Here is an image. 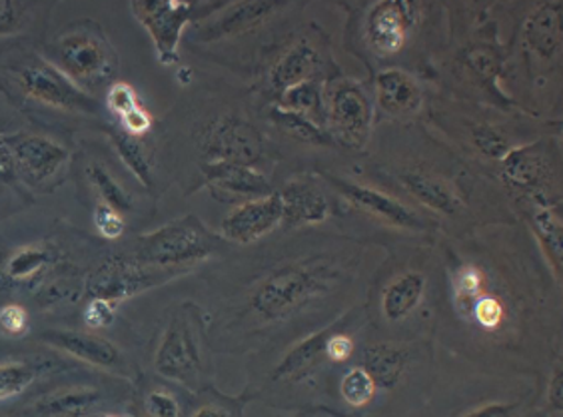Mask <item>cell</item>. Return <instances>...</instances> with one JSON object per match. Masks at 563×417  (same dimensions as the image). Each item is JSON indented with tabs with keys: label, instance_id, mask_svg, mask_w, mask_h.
<instances>
[{
	"label": "cell",
	"instance_id": "1",
	"mask_svg": "<svg viewBox=\"0 0 563 417\" xmlns=\"http://www.w3.org/2000/svg\"><path fill=\"white\" fill-rule=\"evenodd\" d=\"M46 58L78 88L90 95L100 85H107L117 73V54L97 22L80 21L70 24L48 46Z\"/></svg>",
	"mask_w": 563,
	"mask_h": 417
},
{
	"label": "cell",
	"instance_id": "2",
	"mask_svg": "<svg viewBox=\"0 0 563 417\" xmlns=\"http://www.w3.org/2000/svg\"><path fill=\"white\" fill-rule=\"evenodd\" d=\"M224 4L212 2H178V0H141L132 2L134 19L151 34L156 58L163 66L178 65L180 41L190 22L210 19Z\"/></svg>",
	"mask_w": 563,
	"mask_h": 417
},
{
	"label": "cell",
	"instance_id": "3",
	"mask_svg": "<svg viewBox=\"0 0 563 417\" xmlns=\"http://www.w3.org/2000/svg\"><path fill=\"white\" fill-rule=\"evenodd\" d=\"M12 66L24 97L43 107L55 108L68 114H97V100L82 88H78L73 80H68L43 56L26 54Z\"/></svg>",
	"mask_w": 563,
	"mask_h": 417
},
{
	"label": "cell",
	"instance_id": "4",
	"mask_svg": "<svg viewBox=\"0 0 563 417\" xmlns=\"http://www.w3.org/2000/svg\"><path fill=\"white\" fill-rule=\"evenodd\" d=\"M325 130L350 149H364L374 127V102L362 83L336 78L324 85Z\"/></svg>",
	"mask_w": 563,
	"mask_h": 417
},
{
	"label": "cell",
	"instance_id": "5",
	"mask_svg": "<svg viewBox=\"0 0 563 417\" xmlns=\"http://www.w3.org/2000/svg\"><path fill=\"white\" fill-rule=\"evenodd\" d=\"M214 235L195 216H186L139 240V262L158 267H176L200 262L212 254Z\"/></svg>",
	"mask_w": 563,
	"mask_h": 417
},
{
	"label": "cell",
	"instance_id": "6",
	"mask_svg": "<svg viewBox=\"0 0 563 417\" xmlns=\"http://www.w3.org/2000/svg\"><path fill=\"white\" fill-rule=\"evenodd\" d=\"M324 289L316 270L303 266L280 267L252 294V310L268 321L288 318Z\"/></svg>",
	"mask_w": 563,
	"mask_h": 417
},
{
	"label": "cell",
	"instance_id": "7",
	"mask_svg": "<svg viewBox=\"0 0 563 417\" xmlns=\"http://www.w3.org/2000/svg\"><path fill=\"white\" fill-rule=\"evenodd\" d=\"M200 146L207 162H232L254 168L264 156L261 132L236 114L212 120L200 134Z\"/></svg>",
	"mask_w": 563,
	"mask_h": 417
},
{
	"label": "cell",
	"instance_id": "8",
	"mask_svg": "<svg viewBox=\"0 0 563 417\" xmlns=\"http://www.w3.org/2000/svg\"><path fill=\"white\" fill-rule=\"evenodd\" d=\"M11 144L16 176L31 186L43 188L60 176L68 164L70 154L56 140L34 132H14L7 134Z\"/></svg>",
	"mask_w": 563,
	"mask_h": 417
},
{
	"label": "cell",
	"instance_id": "9",
	"mask_svg": "<svg viewBox=\"0 0 563 417\" xmlns=\"http://www.w3.org/2000/svg\"><path fill=\"white\" fill-rule=\"evenodd\" d=\"M200 367L202 358L195 330L185 316H176L156 348L154 370L170 382L192 385L200 375Z\"/></svg>",
	"mask_w": 563,
	"mask_h": 417
},
{
	"label": "cell",
	"instance_id": "10",
	"mask_svg": "<svg viewBox=\"0 0 563 417\" xmlns=\"http://www.w3.org/2000/svg\"><path fill=\"white\" fill-rule=\"evenodd\" d=\"M418 26V4L408 0H379L366 17V41L379 56L400 53Z\"/></svg>",
	"mask_w": 563,
	"mask_h": 417
},
{
	"label": "cell",
	"instance_id": "11",
	"mask_svg": "<svg viewBox=\"0 0 563 417\" xmlns=\"http://www.w3.org/2000/svg\"><path fill=\"white\" fill-rule=\"evenodd\" d=\"M282 224V202L278 193L246 200L234 208L220 224V234L240 246L254 244Z\"/></svg>",
	"mask_w": 563,
	"mask_h": 417
},
{
	"label": "cell",
	"instance_id": "12",
	"mask_svg": "<svg viewBox=\"0 0 563 417\" xmlns=\"http://www.w3.org/2000/svg\"><path fill=\"white\" fill-rule=\"evenodd\" d=\"M330 183L336 186L338 193L342 194L352 206H356L357 210L374 216L382 222H388L401 230H413V232L426 230V220L422 216L390 194L376 190L366 184L346 183L340 178H330Z\"/></svg>",
	"mask_w": 563,
	"mask_h": 417
},
{
	"label": "cell",
	"instance_id": "13",
	"mask_svg": "<svg viewBox=\"0 0 563 417\" xmlns=\"http://www.w3.org/2000/svg\"><path fill=\"white\" fill-rule=\"evenodd\" d=\"M41 342L53 350L66 353L78 362L95 365L109 372H124V355L114 343L95 332L78 330H46L41 333Z\"/></svg>",
	"mask_w": 563,
	"mask_h": 417
},
{
	"label": "cell",
	"instance_id": "14",
	"mask_svg": "<svg viewBox=\"0 0 563 417\" xmlns=\"http://www.w3.org/2000/svg\"><path fill=\"white\" fill-rule=\"evenodd\" d=\"M151 284L152 278L139 260L132 262L126 257H110L92 274L88 282V296L119 306L120 301L129 300Z\"/></svg>",
	"mask_w": 563,
	"mask_h": 417
},
{
	"label": "cell",
	"instance_id": "15",
	"mask_svg": "<svg viewBox=\"0 0 563 417\" xmlns=\"http://www.w3.org/2000/svg\"><path fill=\"white\" fill-rule=\"evenodd\" d=\"M278 196L282 202V224L288 228L322 224L332 215L330 198L312 180H290L284 184Z\"/></svg>",
	"mask_w": 563,
	"mask_h": 417
},
{
	"label": "cell",
	"instance_id": "16",
	"mask_svg": "<svg viewBox=\"0 0 563 417\" xmlns=\"http://www.w3.org/2000/svg\"><path fill=\"white\" fill-rule=\"evenodd\" d=\"M504 183L520 193H536L552 180L553 161L543 144H530L511 151L501 158Z\"/></svg>",
	"mask_w": 563,
	"mask_h": 417
},
{
	"label": "cell",
	"instance_id": "17",
	"mask_svg": "<svg viewBox=\"0 0 563 417\" xmlns=\"http://www.w3.org/2000/svg\"><path fill=\"white\" fill-rule=\"evenodd\" d=\"M202 178L214 196L227 198H261L272 194V186L261 172L252 166L232 162H205L200 166Z\"/></svg>",
	"mask_w": 563,
	"mask_h": 417
},
{
	"label": "cell",
	"instance_id": "18",
	"mask_svg": "<svg viewBox=\"0 0 563 417\" xmlns=\"http://www.w3.org/2000/svg\"><path fill=\"white\" fill-rule=\"evenodd\" d=\"M423 102L420 83L401 68H386L376 76V105L388 117H413Z\"/></svg>",
	"mask_w": 563,
	"mask_h": 417
},
{
	"label": "cell",
	"instance_id": "19",
	"mask_svg": "<svg viewBox=\"0 0 563 417\" xmlns=\"http://www.w3.org/2000/svg\"><path fill=\"white\" fill-rule=\"evenodd\" d=\"M282 4L276 2H236L224 4L222 14H218L214 21H208L200 29L202 41H220L228 36H239L249 33L254 26L268 21L274 12H278Z\"/></svg>",
	"mask_w": 563,
	"mask_h": 417
},
{
	"label": "cell",
	"instance_id": "20",
	"mask_svg": "<svg viewBox=\"0 0 563 417\" xmlns=\"http://www.w3.org/2000/svg\"><path fill=\"white\" fill-rule=\"evenodd\" d=\"M322 54L314 44L300 41L290 51L282 54L280 61L274 65L271 73V85L278 95L290 86L318 80L322 73Z\"/></svg>",
	"mask_w": 563,
	"mask_h": 417
},
{
	"label": "cell",
	"instance_id": "21",
	"mask_svg": "<svg viewBox=\"0 0 563 417\" xmlns=\"http://www.w3.org/2000/svg\"><path fill=\"white\" fill-rule=\"evenodd\" d=\"M562 2H548L531 12L526 22V44L543 61H553L562 54Z\"/></svg>",
	"mask_w": 563,
	"mask_h": 417
},
{
	"label": "cell",
	"instance_id": "22",
	"mask_svg": "<svg viewBox=\"0 0 563 417\" xmlns=\"http://www.w3.org/2000/svg\"><path fill=\"white\" fill-rule=\"evenodd\" d=\"M398 180L412 198L438 215L454 216L462 208V200L454 188L432 172H401Z\"/></svg>",
	"mask_w": 563,
	"mask_h": 417
},
{
	"label": "cell",
	"instance_id": "23",
	"mask_svg": "<svg viewBox=\"0 0 563 417\" xmlns=\"http://www.w3.org/2000/svg\"><path fill=\"white\" fill-rule=\"evenodd\" d=\"M102 402V394L95 387L75 385L56 389L48 396L41 397L31 407L34 417H87Z\"/></svg>",
	"mask_w": 563,
	"mask_h": 417
},
{
	"label": "cell",
	"instance_id": "24",
	"mask_svg": "<svg viewBox=\"0 0 563 417\" xmlns=\"http://www.w3.org/2000/svg\"><path fill=\"white\" fill-rule=\"evenodd\" d=\"M428 279L422 272H404L382 294V314L388 321L406 320L422 304Z\"/></svg>",
	"mask_w": 563,
	"mask_h": 417
},
{
	"label": "cell",
	"instance_id": "25",
	"mask_svg": "<svg viewBox=\"0 0 563 417\" xmlns=\"http://www.w3.org/2000/svg\"><path fill=\"white\" fill-rule=\"evenodd\" d=\"M533 230L542 244L545 256L553 267L555 279L562 282L563 267V220L560 208L552 204H540L533 212Z\"/></svg>",
	"mask_w": 563,
	"mask_h": 417
},
{
	"label": "cell",
	"instance_id": "26",
	"mask_svg": "<svg viewBox=\"0 0 563 417\" xmlns=\"http://www.w3.org/2000/svg\"><path fill=\"white\" fill-rule=\"evenodd\" d=\"M362 367L372 375L378 387L390 389L400 382L401 375L406 374L408 353L390 343H376L364 353Z\"/></svg>",
	"mask_w": 563,
	"mask_h": 417
},
{
	"label": "cell",
	"instance_id": "27",
	"mask_svg": "<svg viewBox=\"0 0 563 417\" xmlns=\"http://www.w3.org/2000/svg\"><path fill=\"white\" fill-rule=\"evenodd\" d=\"M53 264L55 252L51 248L44 244H26L12 250L2 267V276L14 284H24L38 278Z\"/></svg>",
	"mask_w": 563,
	"mask_h": 417
},
{
	"label": "cell",
	"instance_id": "28",
	"mask_svg": "<svg viewBox=\"0 0 563 417\" xmlns=\"http://www.w3.org/2000/svg\"><path fill=\"white\" fill-rule=\"evenodd\" d=\"M278 108L310 118L318 127L325 129L324 86L318 80H308L286 88L278 98Z\"/></svg>",
	"mask_w": 563,
	"mask_h": 417
},
{
	"label": "cell",
	"instance_id": "29",
	"mask_svg": "<svg viewBox=\"0 0 563 417\" xmlns=\"http://www.w3.org/2000/svg\"><path fill=\"white\" fill-rule=\"evenodd\" d=\"M114 149L119 152L120 161L134 174V178L151 188L152 186V162L148 152L144 151V144L141 139H134L131 134L122 130L107 129Z\"/></svg>",
	"mask_w": 563,
	"mask_h": 417
},
{
	"label": "cell",
	"instance_id": "30",
	"mask_svg": "<svg viewBox=\"0 0 563 417\" xmlns=\"http://www.w3.org/2000/svg\"><path fill=\"white\" fill-rule=\"evenodd\" d=\"M271 118L276 127H280L284 132H288L294 139L312 142V144H328L332 140L330 134L325 132V129L318 127L310 118L296 114V112H290V110L274 107L271 110Z\"/></svg>",
	"mask_w": 563,
	"mask_h": 417
},
{
	"label": "cell",
	"instance_id": "31",
	"mask_svg": "<svg viewBox=\"0 0 563 417\" xmlns=\"http://www.w3.org/2000/svg\"><path fill=\"white\" fill-rule=\"evenodd\" d=\"M88 176H90V180H92L95 188H97L100 202L107 204L110 208H114V210L122 216L131 212L132 206H134L131 194L122 188V184L117 183V180L112 178V174H110L104 166L92 164V166L88 168Z\"/></svg>",
	"mask_w": 563,
	"mask_h": 417
},
{
	"label": "cell",
	"instance_id": "32",
	"mask_svg": "<svg viewBox=\"0 0 563 417\" xmlns=\"http://www.w3.org/2000/svg\"><path fill=\"white\" fill-rule=\"evenodd\" d=\"M452 288H454L455 306L462 311L472 310L477 298L484 296L486 276L479 267L467 264L455 272Z\"/></svg>",
	"mask_w": 563,
	"mask_h": 417
},
{
	"label": "cell",
	"instance_id": "33",
	"mask_svg": "<svg viewBox=\"0 0 563 417\" xmlns=\"http://www.w3.org/2000/svg\"><path fill=\"white\" fill-rule=\"evenodd\" d=\"M38 375V367L29 362H4L0 364V402L21 396Z\"/></svg>",
	"mask_w": 563,
	"mask_h": 417
},
{
	"label": "cell",
	"instance_id": "34",
	"mask_svg": "<svg viewBox=\"0 0 563 417\" xmlns=\"http://www.w3.org/2000/svg\"><path fill=\"white\" fill-rule=\"evenodd\" d=\"M376 392H378V385L362 365L347 370L346 375L340 382V394L344 397L347 406H368L376 396Z\"/></svg>",
	"mask_w": 563,
	"mask_h": 417
},
{
	"label": "cell",
	"instance_id": "35",
	"mask_svg": "<svg viewBox=\"0 0 563 417\" xmlns=\"http://www.w3.org/2000/svg\"><path fill=\"white\" fill-rule=\"evenodd\" d=\"M324 336H316L312 340L300 343L292 353H288V358L282 362L276 375L278 377H300L306 374L318 362V355L324 353Z\"/></svg>",
	"mask_w": 563,
	"mask_h": 417
},
{
	"label": "cell",
	"instance_id": "36",
	"mask_svg": "<svg viewBox=\"0 0 563 417\" xmlns=\"http://www.w3.org/2000/svg\"><path fill=\"white\" fill-rule=\"evenodd\" d=\"M472 144L477 152H482L489 161H501L514 146L509 140L492 127L479 124L472 129Z\"/></svg>",
	"mask_w": 563,
	"mask_h": 417
},
{
	"label": "cell",
	"instance_id": "37",
	"mask_svg": "<svg viewBox=\"0 0 563 417\" xmlns=\"http://www.w3.org/2000/svg\"><path fill=\"white\" fill-rule=\"evenodd\" d=\"M31 4L0 0V36L21 34L31 22Z\"/></svg>",
	"mask_w": 563,
	"mask_h": 417
},
{
	"label": "cell",
	"instance_id": "38",
	"mask_svg": "<svg viewBox=\"0 0 563 417\" xmlns=\"http://www.w3.org/2000/svg\"><path fill=\"white\" fill-rule=\"evenodd\" d=\"M31 328V318L26 308L21 304H4L0 308V333L7 338H22L29 333Z\"/></svg>",
	"mask_w": 563,
	"mask_h": 417
},
{
	"label": "cell",
	"instance_id": "39",
	"mask_svg": "<svg viewBox=\"0 0 563 417\" xmlns=\"http://www.w3.org/2000/svg\"><path fill=\"white\" fill-rule=\"evenodd\" d=\"M92 220H95V226H97L98 234L102 235L104 240H110V242L122 238L124 230H126L124 216L117 212L114 208L107 206V204H97Z\"/></svg>",
	"mask_w": 563,
	"mask_h": 417
},
{
	"label": "cell",
	"instance_id": "40",
	"mask_svg": "<svg viewBox=\"0 0 563 417\" xmlns=\"http://www.w3.org/2000/svg\"><path fill=\"white\" fill-rule=\"evenodd\" d=\"M104 100H107V108H109L110 112L119 118L126 117L131 110L141 107L136 90L131 85L120 83V80L109 86Z\"/></svg>",
	"mask_w": 563,
	"mask_h": 417
},
{
	"label": "cell",
	"instance_id": "41",
	"mask_svg": "<svg viewBox=\"0 0 563 417\" xmlns=\"http://www.w3.org/2000/svg\"><path fill=\"white\" fill-rule=\"evenodd\" d=\"M470 311L484 330H496L501 326L504 316H506L504 304L496 296H489V294H484L482 298H477L476 304L472 306Z\"/></svg>",
	"mask_w": 563,
	"mask_h": 417
},
{
	"label": "cell",
	"instance_id": "42",
	"mask_svg": "<svg viewBox=\"0 0 563 417\" xmlns=\"http://www.w3.org/2000/svg\"><path fill=\"white\" fill-rule=\"evenodd\" d=\"M117 318V304L102 298H90L85 308V323L90 332H98L112 326Z\"/></svg>",
	"mask_w": 563,
	"mask_h": 417
},
{
	"label": "cell",
	"instance_id": "43",
	"mask_svg": "<svg viewBox=\"0 0 563 417\" xmlns=\"http://www.w3.org/2000/svg\"><path fill=\"white\" fill-rule=\"evenodd\" d=\"M146 417H180L178 399L166 389H152L144 402Z\"/></svg>",
	"mask_w": 563,
	"mask_h": 417
},
{
	"label": "cell",
	"instance_id": "44",
	"mask_svg": "<svg viewBox=\"0 0 563 417\" xmlns=\"http://www.w3.org/2000/svg\"><path fill=\"white\" fill-rule=\"evenodd\" d=\"M152 122V114L144 107H136L126 117L120 118L122 132L131 134L134 139H142L146 132H151Z\"/></svg>",
	"mask_w": 563,
	"mask_h": 417
},
{
	"label": "cell",
	"instance_id": "45",
	"mask_svg": "<svg viewBox=\"0 0 563 417\" xmlns=\"http://www.w3.org/2000/svg\"><path fill=\"white\" fill-rule=\"evenodd\" d=\"M354 340L346 336V333H334L330 338H325L324 355L330 362L342 364L350 360V355L354 353Z\"/></svg>",
	"mask_w": 563,
	"mask_h": 417
},
{
	"label": "cell",
	"instance_id": "46",
	"mask_svg": "<svg viewBox=\"0 0 563 417\" xmlns=\"http://www.w3.org/2000/svg\"><path fill=\"white\" fill-rule=\"evenodd\" d=\"M467 66L479 78H492V76L496 75V70H498V61L489 51L477 48V51H472V53L467 54Z\"/></svg>",
	"mask_w": 563,
	"mask_h": 417
},
{
	"label": "cell",
	"instance_id": "47",
	"mask_svg": "<svg viewBox=\"0 0 563 417\" xmlns=\"http://www.w3.org/2000/svg\"><path fill=\"white\" fill-rule=\"evenodd\" d=\"M16 178L19 176H16V166H14L11 144L7 140V134L0 132V183L12 184Z\"/></svg>",
	"mask_w": 563,
	"mask_h": 417
},
{
	"label": "cell",
	"instance_id": "48",
	"mask_svg": "<svg viewBox=\"0 0 563 417\" xmlns=\"http://www.w3.org/2000/svg\"><path fill=\"white\" fill-rule=\"evenodd\" d=\"M516 404H488V406L477 407L464 417H514L516 414Z\"/></svg>",
	"mask_w": 563,
	"mask_h": 417
},
{
	"label": "cell",
	"instance_id": "49",
	"mask_svg": "<svg viewBox=\"0 0 563 417\" xmlns=\"http://www.w3.org/2000/svg\"><path fill=\"white\" fill-rule=\"evenodd\" d=\"M548 399H550V406L555 411H562L563 406V374L562 367H555L553 377L550 380V389H548Z\"/></svg>",
	"mask_w": 563,
	"mask_h": 417
},
{
	"label": "cell",
	"instance_id": "50",
	"mask_svg": "<svg viewBox=\"0 0 563 417\" xmlns=\"http://www.w3.org/2000/svg\"><path fill=\"white\" fill-rule=\"evenodd\" d=\"M192 417H230V414H228L227 407L207 404V406L198 407Z\"/></svg>",
	"mask_w": 563,
	"mask_h": 417
},
{
	"label": "cell",
	"instance_id": "51",
	"mask_svg": "<svg viewBox=\"0 0 563 417\" xmlns=\"http://www.w3.org/2000/svg\"><path fill=\"white\" fill-rule=\"evenodd\" d=\"M104 417H119V416H104Z\"/></svg>",
	"mask_w": 563,
	"mask_h": 417
}]
</instances>
